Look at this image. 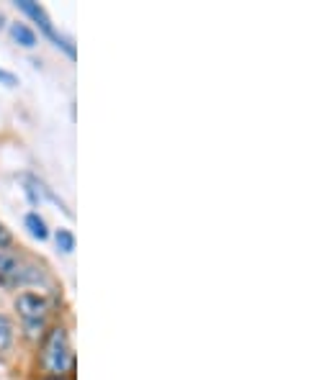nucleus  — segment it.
<instances>
[{
  "mask_svg": "<svg viewBox=\"0 0 332 380\" xmlns=\"http://www.w3.org/2000/svg\"><path fill=\"white\" fill-rule=\"evenodd\" d=\"M41 365L49 375H57V378L75 370V352H72L67 329H62V326L49 329L44 347H41Z\"/></svg>",
  "mask_w": 332,
  "mask_h": 380,
  "instance_id": "obj_1",
  "label": "nucleus"
},
{
  "mask_svg": "<svg viewBox=\"0 0 332 380\" xmlns=\"http://www.w3.org/2000/svg\"><path fill=\"white\" fill-rule=\"evenodd\" d=\"M16 8L21 10V13H26L34 23H39V28H41V34L55 44V47H59L62 52H65L70 59H75V44L70 41L67 37H62L57 28H55V23H52V19L47 16V10L41 8L39 3H34V0H16Z\"/></svg>",
  "mask_w": 332,
  "mask_h": 380,
  "instance_id": "obj_2",
  "label": "nucleus"
},
{
  "mask_svg": "<svg viewBox=\"0 0 332 380\" xmlns=\"http://www.w3.org/2000/svg\"><path fill=\"white\" fill-rule=\"evenodd\" d=\"M16 308H19L21 319H23V326L31 337H37L44 324H47V301L41 296H34V293H21L16 298Z\"/></svg>",
  "mask_w": 332,
  "mask_h": 380,
  "instance_id": "obj_3",
  "label": "nucleus"
},
{
  "mask_svg": "<svg viewBox=\"0 0 332 380\" xmlns=\"http://www.w3.org/2000/svg\"><path fill=\"white\" fill-rule=\"evenodd\" d=\"M39 272L34 268H26L19 257L0 250V286L3 288H19L26 283H37Z\"/></svg>",
  "mask_w": 332,
  "mask_h": 380,
  "instance_id": "obj_4",
  "label": "nucleus"
},
{
  "mask_svg": "<svg viewBox=\"0 0 332 380\" xmlns=\"http://www.w3.org/2000/svg\"><path fill=\"white\" fill-rule=\"evenodd\" d=\"M10 37H13V41H19L21 47L26 49H34L37 47V34H34V28H29L26 23H10Z\"/></svg>",
  "mask_w": 332,
  "mask_h": 380,
  "instance_id": "obj_5",
  "label": "nucleus"
},
{
  "mask_svg": "<svg viewBox=\"0 0 332 380\" xmlns=\"http://www.w3.org/2000/svg\"><path fill=\"white\" fill-rule=\"evenodd\" d=\"M13 339H16V329H13V321L8 316L0 314V354H6L13 347Z\"/></svg>",
  "mask_w": 332,
  "mask_h": 380,
  "instance_id": "obj_6",
  "label": "nucleus"
},
{
  "mask_svg": "<svg viewBox=\"0 0 332 380\" xmlns=\"http://www.w3.org/2000/svg\"><path fill=\"white\" fill-rule=\"evenodd\" d=\"M26 229H29V234L34 237V239L44 241L49 237V229L47 223H44V219L37 214V211H31V214H26Z\"/></svg>",
  "mask_w": 332,
  "mask_h": 380,
  "instance_id": "obj_7",
  "label": "nucleus"
},
{
  "mask_svg": "<svg viewBox=\"0 0 332 380\" xmlns=\"http://www.w3.org/2000/svg\"><path fill=\"white\" fill-rule=\"evenodd\" d=\"M55 241H57V250L65 252V254H70V252L75 250V234L70 232V229H57Z\"/></svg>",
  "mask_w": 332,
  "mask_h": 380,
  "instance_id": "obj_8",
  "label": "nucleus"
},
{
  "mask_svg": "<svg viewBox=\"0 0 332 380\" xmlns=\"http://www.w3.org/2000/svg\"><path fill=\"white\" fill-rule=\"evenodd\" d=\"M0 85H6V88H16V85H19V77L0 67Z\"/></svg>",
  "mask_w": 332,
  "mask_h": 380,
  "instance_id": "obj_9",
  "label": "nucleus"
},
{
  "mask_svg": "<svg viewBox=\"0 0 332 380\" xmlns=\"http://www.w3.org/2000/svg\"><path fill=\"white\" fill-rule=\"evenodd\" d=\"M10 241H13V237H10V232H8V229H6V226H3V223H0V250H3V247H8Z\"/></svg>",
  "mask_w": 332,
  "mask_h": 380,
  "instance_id": "obj_10",
  "label": "nucleus"
},
{
  "mask_svg": "<svg viewBox=\"0 0 332 380\" xmlns=\"http://www.w3.org/2000/svg\"><path fill=\"white\" fill-rule=\"evenodd\" d=\"M49 380H62V378H49Z\"/></svg>",
  "mask_w": 332,
  "mask_h": 380,
  "instance_id": "obj_11",
  "label": "nucleus"
}]
</instances>
